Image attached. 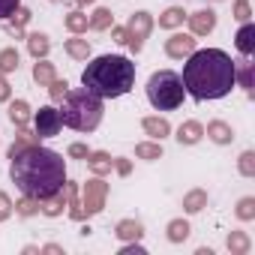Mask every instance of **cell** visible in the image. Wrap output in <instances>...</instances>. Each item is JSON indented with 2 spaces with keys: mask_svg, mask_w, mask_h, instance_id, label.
<instances>
[{
  "mask_svg": "<svg viewBox=\"0 0 255 255\" xmlns=\"http://www.w3.org/2000/svg\"><path fill=\"white\" fill-rule=\"evenodd\" d=\"M81 84L99 96V99H117L126 96L135 87V63L123 54H102L93 57L84 72H81Z\"/></svg>",
  "mask_w": 255,
  "mask_h": 255,
  "instance_id": "3",
  "label": "cell"
},
{
  "mask_svg": "<svg viewBox=\"0 0 255 255\" xmlns=\"http://www.w3.org/2000/svg\"><path fill=\"white\" fill-rule=\"evenodd\" d=\"M87 168H90L96 177H105V174H111L114 159H111V153H105V150H90V156H87Z\"/></svg>",
  "mask_w": 255,
  "mask_h": 255,
  "instance_id": "14",
  "label": "cell"
},
{
  "mask_svg": "<svg viewBox=\"0 0 255 255\" xmlns=\"http://www.w3.org/2000/svg\"><path fill=\"white\" fill-rule=\"evenodd\" d=\"M63 24H66V30H69V33H78V36H81V33L87 30V27H90V21H87V15H84L81 9H75V12H69V15L63 18Z\"/></svg>",
  "mask_w": 255,
  "mask_h": 255,
  "instance_id": "29",
  "label": "cell"
},
{
  "mask_svg": "<svg viewBox=\"0 0 255 255\" xmlns=\"http://www.w3.org/2000/svg\"><path fill=\"white\" fill-rule=\"evenodd\" d=\"M105 195H108V183L102 177H90L81 189V210H84V219L87 216H96L102 207H105Z\"/></svg>",
  "mask_w": 255,
  "mask_h": 255,
  "instance_id": "6",
  "label": "cell"
},
{
  "mask_svg": "<svg viewBox=\"0 0 255 255\" xmlns=\"http://www.w3.org/2000/svg\"><path fill=\"white\" fill-rule=\"evenodd\" d=\"M150 30H153V15L150 12H144V9H138V12H132L129 15V24H126V33H129V45L135 54L144 48V39L150 36Z\"/></svg>",
  "mask_w": 255,
  "mask_h": 255,
  "instance_id": "7",
  "label": "cell"
},
{
  "mask_svg": "<svg viewBox=\"0 0 255 255\" xmlns=\"http://www.w3.org/2000/svg\"><path fill=\"white\" fill-rule=\"evenodd\" d=\"M30 21V9L27 6H18L12 15H9V24H6V30L12 33V36H21V27Z\"/></svg>",
  "mask_w": 255,
  "mask_h": 255,
  "instance_id": "28",
  "label": "cell"
},
{
  "mask_svg": "<svg viewBox=\"0 0 255 255\" xmlns=\"http://www.w3.org/2000/svg\"><path fill=\"white\" fill-rule=\"evenodd\" d=\"M141 129H144L150 138H156V141H162L165 135H171V126H168L165 117H144V120H141Z\"/></svg>",
  "mask_w": 255,
  "mask_h": 255,
  "instance_id": "16",
  "label": "cell"
},
{
  "mask_svg": "<svg viewBox=\"0 0 255 255\" xmlns=\"http://www.w3.org/2000/svg\"><path fill=\"white\" fill-rule=\"evenodd\" d=\"M69 156H72V159H87V156H90V147L75 141V144H69Z\"/></svg>",
  "mask_w": 255,
  "mask_h": 255,
  "instance_id": "40",
  "label": "cell"
},
{
  "mask_svg": "<svg viewBox=\"0 0 255 255\" xmlns=\"http://www.w3.org/2000/svg\"><path fill=\"white\" fill-rule=\"evenodd\" d=\"M60 120L63 126H69V129L75 132H93L96 126L102 123V99L93 96L87 87H75L69 90L63 99H60Z\"/></svg>",
  "mask_w": 255,
  "mask_h": 255,
  "instance_id": "4",
  "label": "cell"
},
{
  "mask_svg": "<svg viewBox=\"0 0 255 255\" xmlns=\"http://www.w3.org/2000/svg\"><path fill=\"white\" fill-rule=\"evenodd\" d=\"M183 87L192 99H222L231 93L234 81V60L222 48H195L183 63Z\"/></svg>",
  "mask_w": 255,
  "mask_h": 255,
  "instance_id": "2",
  "label": "cell"
},
{
  "mask_svg": "<svg viewBox=\"0 0 255 255\" xmlns=\"http://www.w3.org/2000/svg\"><path fill=\"white\" fill-rule=\"evenodd\" d=\"M12 216V201H9V195L0 189V222H6Z\"/></svg>",
  "mask_w": 255,
  "mask_h": 255,
  "instance_id": "38",
  "label": "cell"
},
{
  "mask_svg": "<svg viewBox=\"0 0 255 255\" xmlns=\"http://www.w3.org/2000/svg\"><path fill=\"white\" fill-rule=\"evenodd\" d=\"M204 135H207L213 144H231V141H234V129H231L225 120H210L207 129H204Z\"/></svg>",
  "mask_w": 255,
  "mask_h": 255,
  "instance_id": "12",
  "label": "cell"
},
{
  "mask_svg": "<svg viewBox=\"0 0 255 255\" xmlns=\"http://www.w3.org/2000/svg\"><path fill=\"white\" fill-rule=\"evenodd\" d=\"M48 93H51V99H54V102H60V99L69 93V84H66V81H60V78H54V81L48 84Z\"/></svg>",
  "mask_w": 255,
  "mask_h": 255,
  "instance_id": "37",
  "label": "cell"
},
{
  "mask_svg": "<svg viewBox=\"0 0 255 255\" xmlns=\"http://www.w3.org/2000/svg\"><path fill=\"white\" fill-rule=\"evenodd\" d=\"M12 210H15L18 216H33V213H39V198H30V195H24L18 204H12Z\"/></svg>",
  "mask_w": 255,
  "mask_h": 255,
  "instance_id": "34",
  "label": "cell"
},
{
  "mask_svg": "<svg viewBox=\"0 0 255 255\" xmlns=\"http://www.w3.org/2000/svg\"><path fill=\"white\" fill-rule=\"evenodd\" d=\"M252 69H255V63H249V60H234V81H240V87L252 96Z\"/></svg>",
  "mask_w": 255,
  "mask_h": 255,
  "instance_id": "22",
  "label": "cell"
},
{
  "mask_svg": "<svg viewBox=\"0 0 255 255\" xmlns=\"http://www.w3.org/2000/svg\"><path fill=\"white\" fill-rule=\"evenodd\" d=\"M24 39H27V51H30L36 60H39V57H45V54L51 51V39H48L45 33H27Z\"/></svg>",
  "mask_w": 255,
  "mask_h": 255,
  "instance_id": "20",
  "label": "cell"
},
{
  "mask_svg": "<svg viewBox=\"0 0 255 255\" xmlns=\"http://www.w3.org/2000/svg\"><path fill=\"white\" fill-rule=\"evenodd\" d=\"M9 120L18 126V129H21V126H27V120H30V105H27L24 99H15V102L9 105Z\"/></svg>",
  "mask_w": 255,
  "mask_h": 255,
  "instance_id": "27",
  "label": "cell"
},
{
  "mask_svg": "<svg viewBox=\"0 0 255 255\" xmlns=\"http://www.w3.org/2000/svg\"><path fill=\"white\" fill-rule=\"evenodd\" d=\"M135 156L138 159H147V162L162 159V144L159 141H141V144H135Z\"/></svg>",
  "mask_w": 255,
  "mask_h": 255,
  "instance_id": "30",
  "label": "cell"
},
{
  "mask_svg": "<svg viewBox=\"0 0 255 255\" xmlns=\"http://www.w3.org/2000/svg\"><path fill=\"white\" fill-rule=\"evenodd\" d=\"M237 219H243V222L255 219V198L252 195H246V198L237 201Z\"/></svg>",
  "mask_w": 255,
  "mask_h": 255,
  "instance_id": "35",
  "label": "cell"
},
{
  "mask_svg": "<svg viewBox=\"0 0 255 255\" xmlns=\"http://www.w3.org/2000/svg\"><path fill=\"white\" fill-rule=\"evenodd\" d=\"M63 48H66V54H69L72 60H87V57H90V42L81 39L78 33H72V39L63 42Z\"/></svg>",
  "mask_w": 255,
  "mask_h": 255,
  "instance_id": "18",
  "label": "cell"
},
{
  "mask_svg": "<svg viewBox=\"0 0 255 255\" xmlns=\"http://www.w3.org/2000/svg\"><path fill=\"white\" fill-rule=\"evenodd\" d=\"M21 6V0H0V21H3V18H9L15 9Z\"/></svg>",
  "mask_w": 255,
  "mask_h": 255,
  "instance_id": "39",
  "label": "cell"
},
{
  "mask_svg": "<svg viewBox=\"0 0 255 255\" xmlns=\"http://www.w3.org/2000/svg\"><path fill=\"white\" fill-rule=\"evenodd\" d=\"M183 21H186L183 6H168V9L159 15V27H165V30H174V27H180Z\"/></svg>",
  "mask_w": 255,
  "mask_h": 255,
  "instance_id": "23",
  "label": "cell"
},
{
  "mask_svg": "<svg viewBox=\"0 0 255 255\" xmlns=\"http://www.w3.org/2000/svg\"><path fill=\"white\" fill-rule=\"evenodd\" d=\"M225 243H228L231 255H246V252H249V246H252V240H249V234H246V231H231Z\"/></svg>",
  "mask_w": 255,
  "mask_h": 255,
  "instance_id": "26",
  "label": "cell"
},
{
  "mask_svg": "<svg viewBox=\"0 0 255 255\" xmlns=\"http://www.w3.org/2000/svg\"><path fill=\"white\" fill-rule=\"evenodd\" d=\"M186 21H189L192 36H207V33H213V27H216V12H213V9H198V12L186 15Z\"/></svg>",
  "mask_w": 255,
  "mask_h": 255,
  "instance_id": "10",
  "label": "cell"
},
{
  "mask_svg": "<svg viewBox=\"0 0 255 255\" xmlns=\"http://www.w3.org/2000/svg\"><path fill=\"white\" fill-rule=\"evenodd\" d=\"M9 177L12 183L30 195V198H51L54 192L63 189L66 183V159L42 144H30L27 150H21L18 156L9 159Z\"/></svg>",
  "mask_w": 255,
  "mask_h": 255,
  "instance_id": "1",
  "label": "cell"
},
{
  "mask_svg": "<svg viewBox=\"0 0 255 255\" xmlns=\"http://www.w3.org/2000/svg\"><path fill=\"white\" fill-rule=\"evenodd\" d=\"M237 171H240L243 177H255V153H252V150H243V153H240Z\"/></svg>",
  "mask_w": 255,
  "mask_h": 255,
  "instance_id": "33",
  "label": "cell"
},
{
  "mask_svg": "<svg viewBox=\"0 0 255 255\" xmlns=\"http://www.w3.org/2000/svg\"><path fill=\"white\" fill-rule=\"evenodd\" d=\"M204 138V126L198 123V120H186V123H180V129H177V141L180 144H198Z\"/></svg>",
  "mask_w": 255,
  "mask_h": 255,
  "instance_id": "15",
  "label": "cell"
},
{
  "mask_svg": "<svg viewBox=\"0 0 255 255\" xmlns=\"http://www.w3.org/2000/svg\"><path fill=\"white\" fill-rule=\"evenodd\" d=\"M234 45H237V51H240L243 57H249V54L255 51V24H252V21H243V27H240L237 36H234Z\"/></svg>",
  "mask_w": 255,
  "mask_h": 255,
  "instance_id": "13",
  "label": "cell"
},
{
  "mask_svg": "<svg viewBox=\"0 0 255 255\" xmlns=\"http://www.w3.org/2000/svg\"><path fill=\"white\" fill-rule=\"evenodd\" d=\"M183 96H186V87H183V78L171 69H159L147 78V99L156 111H174L183 105Z\"/></svg>",
  "mask_w": 255,
  "mask_h": 255,
  "instance_id": "5",
  "label": "cell"
},
{
  "mask_svg": "<svg viewBox=\"0 0 255 255\" xmlns=\"http://www.w3.org/2000/svg\"><path fill=\"white\" fill-rule=\"evenodd\" d=\"M192 51H195V36L192 33H174V36L165 39V54L174 57V60H186Z\"/></svg>",
  "mask_w": 255,
  "mask_h": 255,
  "instance_id": "9",
  "label": "cell"
},
{
  "mask_svg": "<svg viewBox=\"0 0 255 255\" xmlns=\"http://www.w3.org/2000/svg\"><path fill=\"white\" fill-rule=\"evenodd\" d=\"M114 168H117V174H123V177H126V174H129V171H132V165H129V159H114Z\"/></svg>",
  "mask_w": 255,
  "mask_h": 255,
  "instance_id": "44",
  "label": "cell"
},
{
  "mask_svg": "<svg viewBox=\"0 0 255 255\" xmlns=\"http://www.w3.org/2000/svg\"><path fill=\"white\" fill-rule=\"evenodd\" d=\"M63 195H66V207H69V216L75 219V222H81L84 219V210H81V201H78V186L75 183H63Z\"/></svg>",
  "mask_w": 255,
  "mask_h": 255,
  "instance_id": "19",
  "label": "cell"
},
{
  "mask_svg": "<svg viewBox=\"0 0 255 255\" xmlns=\"http://www.w3.org/2000/svg\"><path fill=\"white\" fill-rule=\"evenodd\" d=\"M54 78H57V75H54V63H48L45 57H39V60L33 63V81H36L39 87H48Z\"/></svg>",
  "mask_w": 255,
  "mask_h": 255,
  "instance_id": "21",
  "label": "cell"
},
{
  "mask_svg": "<svg viewBox=\"0 0 255 255\" xmlns=\"http://www.w3.org/2000/svg\"><path fill=\"white\" fill-rule=\"evenodd\" d=\"M75 3H78V6H90V3H93V0H75Z\"/></svg>",
  "mask_w": 255,
  "mask_h": 255,
  "instance_id": "46",
  "label": "cell"
},
{
  "mask_svg": "<svg viewBox=\"0 0 255 255\" xmlns=\"http://www.w3.org/2000/svg\"><path fill=\"white\" fill-rule=\"evenodd\" d=\"M42 252H48V255H60V252H63V246H57V243H48V246H42Z\"/></svg>",
  "mask_w": 255,
  "mask_h": 255,
  "instance_id": "45",
  "label": "cell"
},
{
  "mask_svg": "<svg viewBox=\"0 0 255 255\" xmlns=\"http://www.w3.org/2000/svg\"><path fill=\"white\" fill-rule=\"evenodd\" d=\"M12 96V87H9V81L3 78V72H0V102H6Z\"/></svg>",
  "mask_w": 255,
  "mask_h": 255,
  "instance_id": "43",
  "label": "cell"
},
{
  "mask_svg": "<svg viewBox=\"0 0 255 255\" xmlns=\"http://www.w3.org/2000/svg\"><path fill=\"white\" fill-rule=\"evenodd\" d=\"M111 39H114L117 45H126V42H129V33H126V27H114V24H111Z\"/></svg>",
  "mask_w": 255,
  "mask_h": 255,
  "instance_id": "42",
  "label": "cell"
},
{
  "mask_svg": "<svg viewBox=\"0 0 255 255\" xmlns=\"http://www.w3.org/2000/svg\"><path fill=\"white\" fill-rule=\"evenodd\" d=\"M60 129H63V120H60V111L54 105H42L33 114V132L39 138H54V135H60Z\"/></svg>",
  "mask_w": 255,
  "mask_h": 255,
  "instance_id": "8",
  "label": "cell"
},
{
  "mask_svg": "<svg viewBox=\"0 0 255 255\" xmlns=\"http://www.w3.org/2000/svg\"><path fill=\"white\" fill-rule=\"evenodd\" d=\"M18 69V51L15 48H3L0 51V72H15Z\"/></svg>",
  "mask_w": 255,
  "mask_h": 255,
  "instance_id": "32",
  "label": "cell"
},
{
  "mask_svg": "<svg viewBox=\"0 0 255 255\" xmlns=\"http://www.w3.org/2000/svg\"><path fill=\"white\" fill-rule=\"evenodd\" d=\"M189 231H192V228H189L186 219H171L168 228H165V237H168L171 243H183V240L189 237Z\"/></svg>",
  "mask_w": 255,
  "mask_h": 255,
  "instance_id": "25",
  "label": "cell"
},
{
  "mask_svg": "<svg viewBox=\"0 0 255 255\" xmlns=\"http://www.w3.org/2000/svg\"><path fill=\"white\" fill-rule=\"evenodd\" d=\"M114 237L123 240V243H129V240H141L144 237V225L138 219H120L114 225Z\"/></svg>",
  "mask_w": 255,
  "mask_h": 255,
  "instance_id": "11",
  "label": "cell"
},
{
  "mask_svg": "<svg viewBox=\"0 0 255 255\" xmlns=\"http://www.w3.org/2000/svg\"><path fill=\"white\" fill-rule=\"evenodd\" d=\"M120 255H144V246H141L138 240H129V243L120 249Z\"/></svg>",
  "mask_w": 255,
  "mask_h": 255,
  "instance_id": "41",
  "label": "cell"
},
{
  "mask_svg": "<svg viewBox=\"0 0 255 255\" xmlns=\"http://www.w3.org/2000/svg\"><path fill=\"white\" fill-rule=\"evenodd\" d=\"M30 144H39V135H36V132H30L27 126H21V129H18V135H15V141H12V147H9V153H6V156L12 159V156H18L21 150H27Z\"/></svg>",
  "mask_w": 255,
  "mask_h": 255,
  "instance_id": "17",
  "label": "cell"
},
{
  "mask_svg": "<svg viewBox=\"0 0 255 255\" xmlns=\"http://www.w3.org/2000/svg\"><path fill=\"white\" fill-rule=\"evenodd\" d=\"M234 18L243 24V21H252V6H249V0H237L234 3Z\"/></svg>",
  "mask_w": 255,
  "mask_h": 255,
  "instance_id": "36",
  "label": "cell"
},
{
  "mask_svg": "<svg viewBox=\"0 0 255 255\" xmlns=\"http://www.w3.org/2000/svg\"><path fill=\"white\" fill-rule=\"evenodd\" d=\"M87 21H90V30H108V27L114 24V15H111V9L99 6V9H96Z\"/></svg>",
  "mask_w": 255,
  "mask_h": 255,
  "instance_id": "31",
  "label": "cell"
},
{
  "mask_svg": "<svg viewBox=\"0 0 255 255\" xmlns=\"http://www.w3.org/2000/svg\"><path fill=\"white\" fill-rule=\"evenodd\" d=\"M204 207H207V192L204 189H192V192L183 195V210L186 213H201Z\"/></svg>",
  "mask_w": 255,
  "mask_h": 255,
  "instance_id": "24",
  "label": "cell"
}]
</instances>
